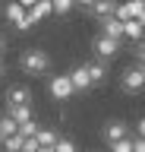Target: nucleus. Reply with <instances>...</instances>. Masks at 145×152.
Wrapping results in <instances>:
<instances>
[{
  "instance_id": "aec40b11",
  "label": "nucleus",
  "mask_w": 145,
  "mask_h": 152,
  "mask_svg": "<svg viewBox=\"0 0 145 152\" xmlns=\"http://www.w3.org/2000/svg\"><path fill=\"white\" fill-rule=\"evenodd\" d=\"M110 152H133V140L126 136V140H117V142H110Z\"/></svg>"
},
{
  "instance_id": "39448f33",
  "label": "nucleus",
  "mask_w": 145,
  "mask_h": 152,
  "mask_svg": "<svg viewBox=\"0 0 145 152\" xmlns=\"http://www.w3.org/2000/svg\"><path fill=\"white\" fill-rule=\"evenodd\" d=\"M117 51H120V41H114V38H104V35H98V38H95V54H98V60H110Z\"/></svg>"
},
{
  "instance_id": "1a4fd4ad",
  "label": "nucleus",
  "mask_w": 145,
  "mask_h": 152,
  "mask_svg": "<svg viewBox=\"0 0 145 152\" xmlns=\"http://www.w3.org/2000/svg\"><path fill=\"white\" fill-rule=\"evenodd\" d=\"M66 76H69V86H73V92H85V89H92L85 66H76V70H69Z\"/></svg>"
},
{
  "instance_id": "a211bd4d",
  "label": "nucleus",
  "mask_w": 145,
  "mask_h": 152,
  "mask_svg": "<svg viewBox=\"0 0 145 152\" xmlns=\"http://www.w3.org/2000/svg\"><path fill=\"white\" fill-rule=\"evenodd\" d=\"M3 149H6V152H19L22 149V136H19V133L6 136V140H3Z\"/></svg>"
},
{
  "instance_id": "6e6552de",
  "label": "nucleus",
  "mask_w": 145,
  "mask_h": 152,
  "mask_svg": "<svg viewBox=\"0 0 145 152\" xmlns=\"http://www.w3.org/2000/svg\"><path fill=\"white\" fill-rule=\"evenodd\" d=\"M129 136V127L123 121H107L104 124V140L107 142H117V140H126Z\"/></svg>"
},
{
  "instance_id": "f03ea898",
  "label": "nucleus",
  "mask_w": 145,
  "mask_h": 152,
  "mask_svg": "<svg viewBox=\"0 0 145 152\" xmlns=\"http://www.w3.org/2000/svg\"><path fill=\"white\" fill-rule=\"evenodd\" d=\"M142 83H145V70H142V64H129L123 70V79H120V86H123V92H139L142 89Z\"/></svg>"
},
{
  "instance_id": "7ed1b4c3",
  "label": "nucleus",
  "mask_w": 145,
  "mask_h": 152,
  "mask_svg": "<svg viewBox=\"0 0 145 152\" xmlns=\"http://www.w3.org/2000/svg\"><path fill=\"white\" fill-rule=\"evenodd\" d=\"M19 104H32V89L29 86H10L6 89V108H19Z\"/></svg>"
},
{
  "instance_id": "4468645a",
  "label": "nucleus",
  "mask_w": 145,
  "mask_h": 152,
  "mask_svg": "<svg viewBox=\"0 0 145 152\" xmlns=\"http://www.w3.org/2000/svg\"><path fill=\"white\" fill-rule=\"evenodd\" d=\"M44 16H50V0H38L35 7L29 10V19H32V26L38 22V19H44Z\"/></svg>"
},
{
  "instance_id": "f257e3e1",
  "label": "nucleus",
  "mask_w": 145,
  "mask_h": 152,
  "mask_svg": "<svg viewBox=\"0 0 145 152\" xmlns=\"http://www.w3.org/2000/svg\"><path fill=\"white\" fill-rule=\"evenodd\" d=\"M19 66L25 73H32V76H41V73L50 70V57H48V51H41V48H29V51H22Z\"/></svg>"
},
{
  "instance_id": "ddd939ff",
  "label": "nucleus",
  "mask_w": 145,
  "mask_h": 152,
  "mask_svg": "<svg viewBox=\"0 0 145 152\" xmlns=\"http://www.w3.org/2000/svg\"><path fill=\"white\" fill-rule=\"evenodd\" d=\"M35 142H38L41 149H54V142H57V133L48 130V127H38V133H35Z\"/></svg>"
},
{
  "instance_id": "5701e85b",
  "label": "nucleus",
  "mask_w": 145,
  "mask_h": 152,
  "mask_svg": "<svg viewBox=\"0 0 145 152\" xmlns=\"http://www.w3.org/2000/svg\"><path fill=\"white\" fill-rule=\"evenodd\" d=\"M16 3H19L22 10H32V7H35V3H38V0H16Z\"/></svg>"
},
{
  "instance_id": "dca6fc26",
  "label": "nucleus",
  "mask_w": 145,
  "mask_h": 152,
  "mask_svg": "<svg viewBox=\"0 0 145 152\" xmlns=\"http://www.w3.org/2000/svg\"><path fill=\"white\" fill-rule=\"evenodd\" d=\"M73 7H76V0H50V13H57V16L69 13Z\"/></svg>"
},
{
  "instance_id": "4be33fe9",
  "label": "nucleus",
  "mask_w": 145,
  "mask_h": 152,
  "mask_svg": "<svg viewBox=\"0 0 145 152\" xmlns=\"http://www.w3.org/2000/svg\"><path fill=\"white\" fill-rule=\"evenodd\" d=\"M76 7H82V10H85V13H88V10L95 7V0H76Z\"/></svg>"
},
{
  "instance_id": "412c9836",
  "label": "nucleus",
  "mask_w": 145,
  "mask_h": 152,
  "mask_svg": "<svg viewBox=\"0 0 145 152\" xmlns=\"http://www.w3.org/2000/svg\"><path fill=\"white\" fill-rule=\"evenodd\" d=\"M38 149H41V146L35 142V136H32V140H22V149L19 152H38Z\"/></svg>"
},
{
  "instance_id": "6ab92c4d",
  "label": "nucleus",
  "mask_w": 145,
  "mask_h": 152,
  "mask_svg": "<svg viewBox=\"0 0 145 152\" xmlns=\"http://www.w3.org/2000/svg\"><path fill=\"white\" fill-rule=\"evenodd\" d=\"M54 152H76V142L66 140V136H57V142H54Z\"/></svg>"
},
{
  "instance_id": "a878e982",
  "label": "nucleus",
  "mask_w": 145,
  "mask_h": 152,
  "mask_svg": "<svg viewBox=\"0 0 145 152\" xmlns=\"http://www.w3.org/2000/svg\"><path fill=\"white\" fill-rule=\"evenodd\" d=\"M0 76H3V64H0Z\"/></svg>"
},
{
  "instance_id": "9b49d317",
  "label": "nucleus",
  "mask_w": 145,
  "mask_h": 152,
  "mask_svg": "<svg viewBox=\"0 0 145 152\" xmlns=\"http://www.w3.org/2000/svg\"><path fill=\"white\" fill-rule=\"evenodd\" d=\"M82 66H85L88 83H92V86H98V83H104V79H107V66H104V60H92V64H82Z\"/></svg>"
},
{
  "instance_id": "9d476101",
  "label": "nucleus",
  "mask_w": 145,
  "mask_h": 152,
  "mask_svg": "<svg viewBox=\"0 0 145 152\" xmlns=\"http://www.w3.org/2000/svg\"><path fill=\"white\" fill-rule=\"evenodd\" d=\"M101 35H104V38H114V41H120V38H123V22H120V19H114V16L101 19Z\"/></svg>"
},
{
  "instance_id": "20e7f679",
  "label": "nucleus",
  "mask_w": 145,
  "mask_h": 152,
  "mask_svg": "<svg viewBox=\"0 0 145 152\" xmlns=\"http://www.w3.org/2000/svg\"><path fill=\"white\" fill-rule=\"evenodd\" d=\"M48 89H50V95L57 98V102H66L69 95H73V86H69V76H54L48 83Z\"/></svg>"
},
{
  "instance_id": "2eb2a0df",
  "label": "nucleus",
  "mask_w": 145,
  "mask_h": 152,
  "mask_svg": "<svg viewBox=\"0 0 145 152\" xmlns=\"http://www.w3.org/2000/svg\"><path fill=\"white\" fill-rule=\"evenodd\" d=\"M19 130V127H16V124L10 121V117H6V114H3V117H0V142L6 140V136H13V133Z\"/></svg>"
},
{
  "instance_id": "0eeeda50",
  "label": "nucleus",
  "mask_w": 145,
  "mask_h": 152,
  "mask_svg": "<svg viewBox=\"0 0 145 152\" xmlns=\"http://www.w3.org/2000/svg\"><path fill=\"white\" fill-rule=\"evenodd\" d=\"M6 117H10L16 127H22V124L35 121V108L32 104H19V108H6Z\"/></svg>"
},
{
  "instance_id": "f3484780",
  "label": "nucleus",
  "mask_w": 145,
  "mask_h": 152,
  "mask_svg": "<svg viewBox=\"0 0 145 152\" xmlns=\"http://www.w3.org/2000/svg\"><path fill=\"white\" fill-rule=\"evenodd\" d=\"M123 35L139 41V38H142V22H133V19H129V22H123Z\"/></svg>"
},
{
  "instance_id": "423d86ee",
  "label": "nucleus",
  "mask_w": 145,
  "mask_h": 152,
  "mask_svg": "<svg viewBox=\"0 0 145 152\" xmlns=\"http://www.w3.org/2000/svg\"><path fill=\"white\" fill-rule=\"evenodd\" d=\"M6 19H13V22H16V28H22V32H25V28H32L29 10H22L16 0H13V3H6Z\"/></svg>"
},
{
  "instance_id": "f8f14e48",
  "label": "nucleus",
  "mask_w": 145,
  "mask_h": 152,
  "mask_svg": "<svg viewBox=\"0 0 145 152\" xmlns=\"http://www.w3.org/2000/svg\"><path fill=\"white\" fill-rule=\"evenodd\" d=\"M114 10H117V0H95V7L88 10L92 16L101 22V19H107V16H114Z\"/></svg>"
},
{
  "instance_id": "b1692460",
  "label": "nucleus",
  "mask_w": 145,
  "mask_h": 152,
  "mask_svg": "<svg viewBox=\"0 0 145 152\" xmlns=\"http://www.w3.org/2000/svg\"><path fill=\"white\" fill-rule=\"evenodd\" d=\"M38 152H54V149H38Z\"/></svg>"
},
{
  "instance_id": "393cba45",
  "label": "nucleus",
  "mask_w": 145,
  "mask_h": 152,
  "mask_svg": "<svg viewBox=\"0 0 145 152\" xmlns=\"http://www.w3.org/2000/svg\"><path fill=\"white\" fill-rule=\"evenodd\" d=\"M0 51H3V38H0Z\"/></svg>"
}]
</instances>
